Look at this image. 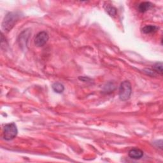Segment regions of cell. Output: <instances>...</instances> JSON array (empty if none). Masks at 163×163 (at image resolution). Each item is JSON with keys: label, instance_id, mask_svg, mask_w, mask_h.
Returning <instances> with one entry per match:
<instances>
[{"label": "cell", "instance_id": "cell-1", "mask_svg": "<svg viewBox=\"0 0 163 163\" xmlns=\"http://www.w3.org/2000/svg\"><path fill=\"white\" fill-rule=\"evenodd\" d=\"M19 12H9L6 15L2 22V28L6 31H10L20 19Z\"/></svg>", "mask_w": 163, "mask_h": 163}, {"label": "cell", "instance_id": "cell-2", "mask_svg": "<svg viewBox=\"0 0 163 163\" xmlns=\"http://www.w3.org/2000/svg\"><path fill=\"white\" fill-rule=\"evenodd\" d=\"M132 93V88L131 84L128 80L124 81L121 83L119 87V96L121 101H127L130 97H131Z\"/></svg>", "mask_w": 163, "mask_h": 163}, {"label": "cell", "instance_id": "cell-3", "mask_svg": "<svg viewBox=\"0 0 163 163\" xmlns=\"http://www.w3.org/2000/svg\"><path fill=\"white\" fill-rule=\"evenodd\" d=\"M18 133V129L17 126L14 123H10L6 124L3 127V138L5 140L10 141L17 136Z\"/></svg>", "mask_w": 163, "mask_h": 163}, {"label": "cell", "instance_id": "cell-4", "mask_svg": "<svg viewBox=\"0 0 163 163\" xmlns=\"http://www.w3.org/2000/svg\"><path fill=\"white\" fill-rule=\"evenodd\" d=\"M49 35L47 32L42 31L38 32L35 38V44L37 47H43L49 40Z\"/></svg>", "mask_w": 163, "mask_h": 163}, {"label": "cell", "instance_id": "cell-5", "mask_svg": "<svg viewBox=\"0 0 163 163\" xmlns=\"http://www.w3.org/2000/svg\"><path fill=\"white\" fill-rule=\"evenodd\" d=\"M128 155L129 156V158H131V159H140L143 157V152L142 151H141L140 149L133 148V149L130 150V151H129Z\"/></svg>", "mask_w": 163, "mask_h": 163}, {"label": "cell", "instance_id": "cell-6", "mask_svg": "<svg viewBox=\"0 0 163 163\" xmlns=\"http://www.w3.org/2000/svg\"><path fill=\"white\" fill-rule=\"evenodd\" d=\"M159 29V28L153 25H147L143 27L142 29V31L145 34H151L155 32Z\"/></svg>", "mask_w": 163, "mask_h": 163}, {"label": "cell", "instance_id": "cell-7", "mask_svg": "<svg viewBox=\"0 0 163 163\" xmlns=\"http://www.w3.org/2000/svg\"><path fill=\"white\" fill-rule=\"evenodd\" d=\"M152 4L150 2H143L138 5V11L141 13H145L152 6Z\"/></svg>", "mask_w": 163, "mask_h": 163}, {"label": "cell", "instance_id": "cell-8", "mask_svg": "<svg viewBox=\"0 0 163 163\" xmlns=\"http://www.w3.org/2000/svg\"><path fill=\"white\" fill-rule=\"evenodd\" d=\"M53 89L56 93H63L64 90V87L63 85L59 82H56L53 85Z\"/></svg>", "mask_w": 163, "mask_h": 163}, {"label": "cell", "instance_id": "cell-9", "mask_svg": "<svg viewBox=\"0 0 163 163\" xmlns=\"http://www.w3.org/2000/svg\"><path fill=\"white\" fill-rule=\"evenodd\" d=\"M105 11L108 13V15L112 17H114L117 14V9L114 7V6L110 5H107L104 6Z\"/></svg>", "mask_w": 163, "mask_h": 163}, {"label": "cell", "instance_id": "cell-10", "mask_svg": "<svg viewBox=\"0 0 163 163\" xmlns=\"http://www.w3.org/2000/svg\"><path fill=\"white\" fill-rule=\"evenodd\" d=\"M153 70L156 73L162 75V63L161 62L155 63L153 66Z\"/></svg>", "mask_w": 163, "mask_h": 163}, {"label": "cell", "instance_id": "cell-11", "mask_svg": "<svg viewBox=\"0 0 163 163\" xmlns=\"http://www.w3.org/2000/svg\"><path fill=\"white\" fill-rule=\"evenodd\" d=\"M144 72L147 74V75H149V76H155V75H156V74H157V73H156L155 72V71H154V70H150V69H146V70H144Z\"/></svg>", "mask_w": 163, "mask_h": 163}]
</instances>
